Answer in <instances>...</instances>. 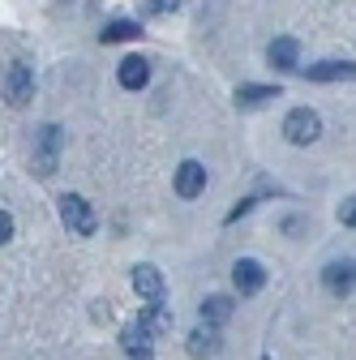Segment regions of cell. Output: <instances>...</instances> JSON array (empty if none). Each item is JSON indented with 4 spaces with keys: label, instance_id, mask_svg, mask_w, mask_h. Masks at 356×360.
I'll return each mask as SVG.
<instances>
[{
    "label": "cell",
    "instance_id": "cell-1",
    "mask_svg": "<svg viewBox=\"0 0 356 360\" xmlns=\"http://www.w3.org/2000/svg\"><path fill=\"white\" fill-rule=\"evenodd\" d=\"M61 146H65V129L61 124H43L34 133V172L52 176L61 167Z\"/></svg>",
    "mask_w": 356,
    "mask_h": 360
},
{
    "label": "cell",
    "instance_id": "cell-2",
    "mask_svg": "<svg viewBox=\"0 0 356 360\" xmlns=\"http://www.w3.org/2000/svg\"><path fill=\"white\" fill-rule=\"evenodd\" d=\"M61 219H65V228H69L73 236H95V228H99L95 206L86 202L82 193H65V198H61Z\"/></svg>",
    "mask_w": 356,
    "mask_h": 360
},
{
    "label": "cell",
    "instance_id": "cell-3",
    "mask_svg": "<svg viewBox=\"0 0 356 360\" xmlns=\"http://www.w3.org/2000/svg\"><path fill=\"white\" fill-rule=\"evenodd\" d=\"M318 133H322V116H318L314 108H296V112H288V120H284V138H288L292 146L318 142Z\"/></svg>",
    "mask_w": 356,
    "mask_h": 360
},
{
    "label": "cell",
    "instance_id": "cell-4",
    "mask_svg": "<svg viewBox=\"0 0 356 360\" xmlns=\"http://www.w3.org/2000/svg\"><path fill=\"white\" fill-rule=\"evenodd\" d=\"M5 99L13 103V108H26L30 99H34V73H30V65H9V73H5Z\"/></svg>",
    "mask_w": 356,
    "mask_h": 360
},
{
    "label": "cell",
    "instance_id": "cell-5",
    "mask_svg": "<svg viewBox=\"0 0 356 360\" xmlns=\"http://www.w3.org/2000/svg\"><path fill=\"white\" fill-rule=\"evenodd\" d=\"M133 292H138L146 304H163V275L155 266H133Z\"/></svg>",
    "mask_w": 356,
    "mask_h": 360
},
{
    "label": "cell",
    "instance_id": "cell-6",
    "mask_svg": "<svg viewBox=\"0 0 356 360\" xmlns=\"http://www.w3.org/2000/svg\"><path fill=\"white\" fill-rule=\"evenodd\" d=\"M232 283H236V292H241V296H253V292H262V283H266V270H262V262H253V257H241V262L232 266Z\"/></svg>",
    "mask_w": 356,
    "mask_h": 360
},
{
    "label": "cell",
    "instance_id": "cell-7",
    "mask_svg": "<svg viewBox=\"0 0 356 360\" xmlns=\"http://www.w3.org/2000/svg\"><path fill=\"white\" fill-rule=\"evenodd\" d=\"M206 189V167L198 159H185L181 167H176V193L181 198H198Z\"/></svg>",
    "mask_w": 356,
    "mask_h": 360
},
{
    "label": "cell",
    "instance_id": "cell-8",
    "mask_svg": "<svg viewBox=\"0 0 356 360\" xmlns=\"http://www.w3.org/2000/svg\"><path fill=\"white\" fill-rule=\"evenodd\" d=\"M120 347L129 352V360H155V347H151V330L138 322V326H125L120 330Z\"/></svg>",
    "mask_w": 356,
    "mask_h": 360
},
{
    "label": "cell",
    "instance_id": "cell-9",
    "mask_svg": "<svg viewBox=\"0 0 356 360\" xmlns=\"http://www.w3.org/2000/svg\"><path fill=\"white\" fill-rule=\"evenodd\" d=\"M309 82H356V65L352 60H322L305 69Z\"/></svg>",
    "mask_w": 356,
    "mask_h": 360
},
{
    "label": "cell",
    "instance_id": "cell-10",
    "mask_svg": "<svg viewBox=\"0 0 356 360\" xmlns=\"http://www.w3.org/2000/svg\"><path fill=\"white\" fill-rule=\"evenodd\" d=\"M116 82H120L125 90H142V86L151 82V60H142V56H125L120 69H116Z\"/></svg>",
    "mask_w": 356,
    "mask_h": 360
},
{
    "label": "cell",
    "instance_id": "cell-11",
    "mask_svg": "<svg viewBox=\"0 0 356 360\" xmlns=\"http://www.w3.org/2000/svg\"><path fill=\"white\" fill-rule=\"evenodd\" d=\"M322 283H326L335 296H343V292L356 283V270H352V262H331V266L322 270Z\"/></svg>",
    "mask_w": 356,
    "mask_h": 360
},
{
    "label": "cell",
    "instance_id": "cell-12",
    "mask_svg": "<svg viewBox=\"0 0 356 360\" xmlns=\"http://www.w3.org/2000/svg\"><path fill=\"white\" fill-rule=\"evenodd\" d=\"M271 65L275 69H296L300 65V43L296 39H275L271 43Z\"/></svg>",
    "mask_w": 356,
    "mask_h": 360
},
{
    "label": "cell",
    "instance_id": "cell-13",
    "mask_svg": "<svg viewBox=\"0 0 356 360\" xmlns=\"http://www.w3.org/2000/svg\"><path fill=\"white\" fill-rule=\"evenodd\" d=\"M228 318H232V300L228 296H206L202 300V322L206 326H224Z\"/></svg>",
    "mask_w": 356,
    "mask_h": 360
},
{
    "label": "cell",
    "instance_id": "cell-14",
    "mask_svg": "<svg viewBox=\"0 0 356 360\" xmlns=\"http://www.w3.org/2000/svg\"><path fill=\"white\" fill-rule=\"evenodd\" d=\"M215 352H219V335H215V326H198V330L189 335V356L202 360V356H215Z\"/></svg>",
    "mask_w": 356,
    "mask_h": 360
},
{
    "label": "cell",
    "instance_id": "cell-15",
    "mask_svg": "<svg viewBox=\"0 0 356 360\" xmlns=\"http://www.w3.org/2000/svg\"><path fill=\"white\" fill-rule=\"evenodd\" d=\"M151 335H167L172 330V313L163 309V304H146V313H142V318H138Z\"/></svg>",
    "mask_w": 356,
    "mask_h": 360
},
{
    "label": "cell",
    "instance_id": "cell-16",
    "mask_svg": "<svg viewBox=\"0 0 356 360\" xmlns=\"http://www.w3.org/2000/svg\"><path fill=\"white\" fill-rule=\"evenodd\" d=\"M266 99H279V90H275V86H241V90H236V103H241V108H258V103H266Z\"/></svg>",
    "mask_w": 356,
    "mask_h": 360
},
{
    "label": "cell",
    "instance_id": "cell-17",
    "mask_svg": "<svg viewBox=\"0 0 356 360\" xmlns=\"http://www.w3.org/2000/svg\"><path fill=\"white\" fill-rule=\"evenodd\" d=\"M142 34V26L138 22H112V26H103V43H125V39H138Z\"/></svg>",
    "mask_w": 356,
    "mask_h": 360
},
{
    "label": "cell",
    "instance_id": "cell-18",
    "mask_svg": "<svg viewBox=\"0 0 356 360\" xmlns=\"http://www.w3.org/2000/svg\"><path fill=\"white\" fill-rule=\"evenodd\" d=\"M339 219L348 223V228H356V198H348V202L339 206Z\"/></svg>",
    "mask_w": 356,
    "mask_h": 360
},
{
    "label": "cell",
    "instance_id": "cell-19",
    "mask_svg": "<svg viewBox=\"0 0 356 360\" xmlns=\"http://www.w3.org/2000/svg\"><path fill=\"white\" fill-rule=\"evenodd\" d=\"M9 236H13V214H9V210H0V245H5Z\"/></svg>",
    "mask_w": 356,
    "mask_h": 360
},
{
    "label": "cell",
    "instance_id": "cell-20",
    "mask_svg": "<svg viewBox=\"0 0 356 360\" xmlns=\"http://www.w3.org/2000/svg\"><path fill=\"white\" fill-rule=\"evenodd\" d=\"M151 9L155 13H172V9H181V0H151Z\"/></svg>",
    "mask_w": 356,
    "mask_h": 360
},
{
    "label": "cell",
    "instance_id": "cell-21",
    "mask_svg": "<svg viewBox=\"0 0 356 360\" xmlns=\"http://www.w3.org/2000/svg\"><path fill=\"white\" fill-rule=\"evenodd\" d=\"M249 210H253V198H245V202H241V206L228 214V223H236V219H241V214H249Z\"/></svg>",
    "mask_w": 356,
    "mask_h": 360
},
{
    "label": "cell",
    "instance_id": "cell-22",
    "mask_svg": "<svg viewBox=\"0 0 356 360\" xmlns=\"http://www.w3.org/2000/svg\"><path fill=\"white\" fill-rule=\"evenodd\" d=\"M262 360H271V356H262Z\"/></svg>",
    "mask_w": 356,
    "mask_h": 360
},
{
    "label": "cell",
    "instance_id": "cell-23",
    "mask_svg": "<svg viewBox=\"0 0 356 360\" xmlns=\"http://www.w3.org/2000/svg\"><path fill=\"white\" fill-rule=\"evenodd\" d=\"M352 270H356V266H352Z\"/></svg>",
    "mask_w": 356,
    "mask_h": 360
}]
</instances>
